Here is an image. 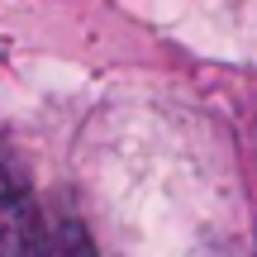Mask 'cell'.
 Instances as JSON below:
<instances>
[{
    "label": "cell",
    "mask_w": 257,
    "mask_h": 257,
    "mask_svg": "<svg viewBox=\"0 0 257 257\" xmlns=\"http://www.w3.org/2000/svg\"><path fill=\"white\" fill-rule=\"evenodd\" d=\"M48 229L34 205V191L0 148V257H48Z\"/></svg>",
    "instance_id": "obj_1"
},
{
    "label": "cell",
    "mask_w": 257,
    "mask_h": 257,
    "mask_svg": "<svg viewBox=\"0 0 257 257\" xmlns=\"http://www.w3.org/2000/svg\"><path fill=\"white\" fill-rule=\"evenodd\" d=\"M53 257H100V252H95V243H91V233H86V224L62 219V229H57V238H53Z\"/></svg>",
    "instance_id": "obj_2"
}]
</instances>
